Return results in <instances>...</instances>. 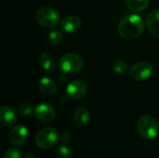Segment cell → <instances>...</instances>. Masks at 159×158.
<instances>
[{
    "label": "cell",
    "mask_w": 159,
    "mask_h": 158,
    "mask_svg": "<svg viewBox=\"0 0 159 158\" xmlns=\"http://www.w3.org/2000/svg\"><path fill=\"white\" fill-rule=\"evenodd\" d=\"M34 116L37 120L43 123H50L56 117V111L49 103H40L34 109Z\"/></svg>",
    "instance_id": "cell-8"
},
{
    "label": "cell",
    "mask_w": 159,
    "mask_h": 158,
    "mask_svg": "<svg viewBox=\"0 0 159 158\" xmlns=\"http://www.w3.org/2000/svg\"><path fill=\"white\" fill-rule=\"evenodd\" d=\"M48 39V42L51 45L57 46V45L61 43L62 39H63V34L61 31H59V30L52 31V32L49 33Z\"/></svg>",
    "instance_id": "cell-18"
},
{
    "label": "cell",
    "mask_w": 159,
    "mask_h": 158,
    "mask_svg": "<svg viewBox=\"0 0 159 158\" xmlns=\"http://www.w3.org/2000/svg\"><path fill=\"white\" fill-rule=\"evenodd\" d=\"M60 141L62 142V143H69L71 141H72V136L69 132H62L61 135H60Z\"/></svg>",
    "instance_id": "cell-22"
},
{
    "label": "cell",
    "mask_w": 159,
    "mask_h": 158,
    "mask_svg": "<svg viewBox=\"0 0 159 158\" xmlns=\"http://www.w3.org/2000/svg\"><path fill=\"white\" fill-rule=\"evenodd\" d=\"M88 92V85L79 79L71 81L66 87V94L72 100H80Z\"/></svg>",
    "instance_id": "cell-7"
},
{
    "label": "cell",
    "mask_w": 159,
    "mask_h": 158,
    "mask_svg": "<svg viewBox=\"0 0 159 158\" xmlns=\"http://www.w3.org/2000/svg\"><path fill=\"white\" fill-rule=\"evenodd\" d=\"M73 120L75 124L78 127L86 126L90 120V114L86 107L79 106L77 107L73 115Z\"/></svg>",
    "instance_id": "cell-12"
},
{
    "label": "cell",
    "mask_w": 159,
    "mask_h": 158,
    "mask_svg": "<svg viewBox=\"0 0 159 158\" xmlns=\"http://www.w3.org/2000/svg\"><path fill=\"white\" fill-rule=\"evenodd\" d=\"M154 69L151 63L147 61H140L131 66L129 70L130 77L137 81L146 80L153 74Z\"/></svg>",
    "instance_id": "cell-6"
},
{
    "label": "cell",
    "mask_w": 159,
    "mask_h": 158,
    "mask_svg": "<svg viewBox=\"0 0 159 158\" xmlns=\"http://www.w3.org/2000/svg\"><path fill=\"white\" fill-rule=\"evenodd\" d=\"M128 68L129 65L124 60H115L112 63V69L118 74H125Z\"/></svg>",
    "instance_id": "cell-17"
},
{
    "label": "cell",
    "mask_w": 159,
    "mask_h": 158,
    "mask_svg": "<svg viewBox=\"0 0 159 158\" xmlns=\"http://www.w3.org/2000/svg\"><path fill=\"white\" fill-rule=\"evenodd\" d=\"M38 61H39V64L41 65V67L48 73L54 72L56 69V61L48 53H46V52L41 53L39 55Z\"/></svg>",
    "instance_id": "cell-15"
},
{
    "label": "cell",
    "mask_w": 159,
    "mask_h": 158,
    "mask_svg": "<svg viewBox=\"0 0 159 158\" xmlns=\"http://www.w3.org/2000/svg\"><path fill=\"white\" fill-rule=\"evenodd\" d=\"M126 5L130 10L140 12L147 8L149 6V0H126Z\"/></svg>",
    "instance_id": "cell-16"
},
{
    "label": "cell",
    "mask_w": 159,
    "mask_h": 158,
    "mask_svg": "<svg viewBox=\"0 0 159 158\" xmlns=\"http://www.w3.org/2000/svg\"><path fill=\"white\" fill-rule=\"evenodd\" d=\"M35 20L39 25L49 29L60 23V14L54 7H42L35 12Z\"/></svg>",
    "instance_id": "cell-3"
},
{
    "label": "cell",
    "mask_w": 159,
    "mask_h": 158,
    "mask_svg": "<svg viewBox=\"0 0 159 158\" xmlns=\"http://www.w3.org/2000/svg\"><path fill=\"white\" fill-rule=\"evenodd\" d=\"M146 26L154 36L159 37V9H155L149 13L146 19Z\"/></svg>",
    "instance_id": "cell-13"
},
{
    "label": "cell",
    "mask_w": 159,
    "mask_h": 158,
    "mask_svg": "<svg viewBox=\"0 0 159 158\" xmlns=\"http://www.w3.org/2000/svg\"><path fill=\"white\" fill-rule=\"evenodd\" d=\"M137 130L141 137L146 140L155 139L159 131L157 120L150 115H143L137 123Z\"/></svg>",
    "instance_id": "cell-2"
},
{
    "label": "cell",
    "mask_w": 159,
    "mask_h": 158,
    "mask_svg": "<svg viewBox=\"0 0 159 158\" xmlns=\"http://www.w3.org/2000/svg\"><path fill=\"white\" fill-rule=\"evenodd\" d=\"M84 67L83 59L75 53H67L61 56L59 61V68L65 74H76Z\"/></svg>",
    "instance_id": "cell-5"
},
{
    "label": "cell",
    "mask_w": 159,
    "mask_h": 158,
    "mask_svg": "<svg viewBox=\"0 0 159 158\" xmlns=\"http://www.w3.org/2000/svg\"><path fill=\"white\" fill-rule=\"evenodd\" d=\"M28 138V129L22 125L15 126L8 134V141L14 146L24 144Z\"/></svg>",
    "instance_id": "cell-9"
},
{
    "label": "cell",
    "mask_w": 159,
    "mask_h": 158,
    "mask_svg": "<svg viewBox=\"0 0 159 158\" xmlns=\"http://www.w3.org/2000/svg\"><path fill=\"white\" fill-rule=\"evenodd\" d=\"M144 29V22L142 17L137 14H129L123 17L118 24V34L121 37L131 40L139 37Z\"/></svg>",
    "instance_id": "cell-1"
},
{
    "label": "cell",
    "mask_w": 159,
    "mask_h": 158,
    "mask_svg": "<svg viewBox=\"0 0 159 158\" xmlns=\"http://www.w3.org/2000/svg\"><path fill=\"white\" fill-rule=\"evenodd\" d=\"M23 158H35L34 155L31 152H28V153H25L24 156H23Z\"/></svg>",
    "instance_id": "cell-23"
},
{
    "label": "cell",
    "mask_w": 159,
    "mask_h": 158,
    "mask_svg": "<svg viewBox=\"0 0 159 158\" xmlns=\"http://www.w3.org/2000/svg\"><path fill=\"white\" fill-rule=\"evenodd\" d=\"M61 28L63 32L68 34H75L81 28V20L78 17L69 15L61 20Z\"/></svg>",
    "instance_id": "cell-10"
},
{
    "label": "cell",
    "mask_w": 159,
    "mask_h": 158,
    "mask_svg": "<svg viewBox=\"0 0 159 158\" xmlns=\"http://www.w3.org/2000/svg\"><path fill=\"white\" fill-rule=\"evenodd\" d=\"M3 158H22V156L17 149H7L5 152Z\"/></svg>",
    "instance_id": "cell-21"
},
{
    "label": "cell",
    "mask_w": 159,
    "mask_h": 158,
    "mask_svg": "<svg viewBox=\"0 0 159 158\" xmlns=\"http://www.w3.org/2000/svg\"><path fill=\"white\" fill-rule=\"evenodd\" d=\"M18 112H19V114H20V115H22V116H27V115H31L34 111H33V109H32V107H31L30 104L23 102V103H20V104L18 106Z\"/></svg>",
    "instance_id": "cell-20"
},
{
    "label": "cell",
    "mask_w": 159,
    "mask_h": 158,
    "mask_svg": "<svg viewBox=\"0 0 159 158\" xmlns=\"http://www.w3.org/2000/svg\"><path fill=\"white\" fill-rule=\"evenodd\" d=\"M57 154H58L59 158H71L73 152H72L71 148L66 143H62L58 146Z\"/></svg>",
    "instance_id": "cell-19"
},
{
    "label": "cell",
    "mask_w": 159,
    "mask_h": 158,
    "mask_svg": "<svg viewBox=\"0 0 159 158\" xmlns=\"http://www.w3.org/2000/svg\"><path fill=\"white\" fill-rule=\"evenodd\" d=\"M60 141L58 131L51 127H46L40 129L35 136V144L41 149H50Z\"/></svg>",
    "instance_id": "cell-4"
},
{
    "label": "cell",
    "mask_w": 159,
    "mask_h": 158,
    "mask_svg": "<svg viewBox=\"0 0 159 158\" xmlns=\"http://www.w3.org/2000/svg\"><path fill=\"white\" fill-rule=\"evenodd\" d=\"M17 114L12 107L3 105L0 108V122L3 126L11 127L17 122Z\"/></svg>",
    "instance_id": "cell-11"
},
{
    "label": "cell",
    "mask_w": 159,
    "mask_h": 158,
    "mask_svg": "<svg viewBox=\"0 0 159 158\" xmlns=\"http://www.w3.org/2000/svg\"><path fill=\"white\" fill-rule=\"evenodd\" d=\"M38 88L41 93L48 95V96H51L55 94L57 90V86H56V83L52 79L48 77H43L40 79L38 83Z\"/></svg>",
    "instance_id": "cell-14"
}]
</instances>
